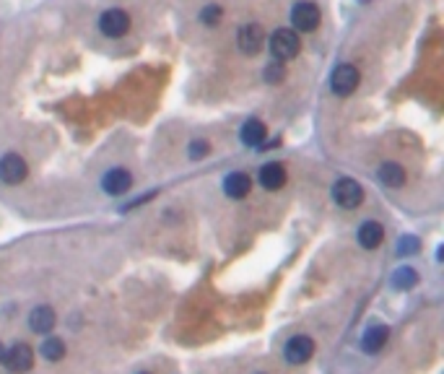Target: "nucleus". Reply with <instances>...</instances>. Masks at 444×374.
I'll use <instances>...</instances> for the list:
<instances>
[{"label":"nucleus","mask_w":444,"mask_h":374,"mask_svg":"<svg viewBox=\"0 0 444 374\" xmlns=\"http://www.w3.org/2000/svg\"><path fill=\"white\" fill-rule=\"evenodd\" d=\"M268 47H270V55L273 60L278 63H286V60H294L299 55L301 50V42H299V34L294 32V29H278L270 34L268 39Z\"/></svg>","instance_id":"nucleus-1"},{"label":"nucleus","mask_w":444,"mask_h":374,"mask_svg":"<svg viewBox=\"0 0 444 374\" xmlns=\"http://www.w3.org/2000/svg\"><path fill=\"white\" fill-rule=\"evenodd\" d=\"M333 200L341 205V208H346V211H353V208H359V205L364 203V187H361L356 179L341 177L333 185Z\"/></svg>","instance_id":"nucleus-2"},{"label":"nucleus","mask_w":444,"mask_h":374,"mask_svg":"<svg viewBox=\"0 0 444 374\" xmlns=\"http://www.w3.org/2000/svg\"><path fill=\"white\" fill-rule=\"evenodd\" d=\"M320 21H322V13H320V8L312 0H301V3H296L291 8V24L299 32H315Z\"/></svg>","instance_id":"nucleus-3"},{"label":"nucleus","mask_w":444,"mask_h":374,"mask_svg":"<svg viewBox=\"0 0 444 374\" xmlns=\"http://www.w3.org/2000/svg\"><path fill=\"white\" fill-rule=\"evenodd\" d=\"M99 29L110 39H120L130 32V16L122 8H110L99 16Z\"/></svg>","instance_id":"nucleus-4"},{"label":"nucleus","mask_w":444,"mask_h":374,"mask_svg":"<svg viewBox=\"0 0 444 374\" xmlns=\"http://www.w3.org/2000/svg\"><path fill=\"white\" fill-rule=\"evenodd\" d=\"M356 86H359V70L348 65V63H343L338 68L333 70V76H330V89L333 94L338 96H351V94L356 91Z\"/></svg>","instance_id":"nucleus-5"},{"label":"nucleus","mask_w":444,"mask_h":374,"mask_svg":"<svg viewBox=\"0 0 444 374\" xmlns=\"http://www.w3.org/2000/svg\"><path fill=\"white\" fill-rule=\"evenodd\" d=\"M3 361H6V366H8L13 374H24L34 366V349H32L29 343H16V346H11V349L6 351Z\"/></svg>","instance_id":"nucleus-6"},{"label":"nucleus","mask_w":444,"mask_h":374,"mask_svg":"<svg viewBox=\"0 0 444 374\" xmlns=\"http://www.w3.org/2000/svg\"><path fill=\"white\" fill-rule=\"evenodd\" d=\"M283 356H286L289 364H307L309 359L315 356V340L309 338V335H294L286 343Z\"/></svg>","instance_id":"nucleus-7"},{"label":"nucleus","mask_w":444,"mask_h":374,"mask_svg":"<svg viewBox=\"0 0 444 374\" xmlns=\"http://www.w3.org/2000/svg\"><path fill=\"white\" fill-rule=\"evenodd\" d=\"M26 174H29V167H26V162L18 153H6L0 159V179L6 185H21L26 179Z\"/></svg>","instance_id":"nucleus-8"},{"label":"nucleus","mask_w":444,"mask_h":374,"mask_svg":"<svg viewBox=\"0 0 444 374\" xmlns=\"http://www.w3.org/2000/svg\"><path fill=\"white\" fill-rule=\"evenodd\" d=\"M237 44H240V50L244 52V55H257V52L263 50L265 44V32L260 24H244L240 29V37H237Z\"/></svg>","instance_id":"nucleus-9"},{"label":"nucleus","mask_w":444,"mask_h":374,"mask_svg":"<svg viewBox=\"0 0 444 374\" xmlns=\"http://www.w3.org/2000/svg\"><path fill=\"white\" fill-rule=\"evenodd\" d=\"M102 187L107 195H125L133 187V174L128 169H110L102 177Z\"/></svg>","instance_id":"nucleus-10"},{"label":"nucleus","mask_w":444,"mask_h":374,"mask_svg":"<svg viewBox=\"0 0 444 374\" xmlns=\"http://www.w3.org/2000/svg\"><path fill=\"white\" fill-rule=\"evenodd\" d=\"M387 338H390V328L387 325H369L364 335H361V349L367 354H377V351H382Z\"/></svg>","instance_id":"nucleus-11"},{"label":"nucleus","mask_w":444,"mask_h":374,"mask_svg":"<svg viewBox=\"0 0 444 374\" xmlns=\"http://www.w3.org/2000/svg\"><path fill=\"white\" fill-rule=\"evenodd\" d=\"M55 323H58L55 309H52V307H47V304L37 307L34 312L29 315V328H32L34 333H39V335H47V333H52Z\"/></svg>","instance_id":"nucleus-12"},{"label":"nucleus","mask_w":444,"mask_h":374,"mask_svg":"<svg viewBox=\"0 0 444 374\" xmlns=\"http://www.w3.org/2000/svg\"><path fill=\"white\" fill-rule=\"evenodd\" d=\"M257 179H260V185H263L265 190H270V193H273V190H281V187L286 185V167L275 162L265 164Z\"/></svg>","instance_id":"nucleus-13"},{"label":"nucleus","mask_w":444,"mask_h":374,"mask_svg":"<svg viewBox=\"0 0 444 374\" xmlns=\"http://www.w3.org/2000/svg\"><path fill=\"white\" fill-rule=\"evenodd\" d=\"M249 190H252V179H249L244 172H231V174H226V179H223V193L229 198H234V200L244 198Z\"/></svg>","instance_id":"nucleus-14"},{"label":"nucleus","mask_w":444,"mask_h":374,"mask_svg":"<svg viewBox=\"0 0 444 374\" xmlns=\"http://www.w3.org/2000/svg\"><path fill=\"white\" fill-rule=\"evenodd\" d=\"M359 245L364 247V250H377V247L382 245V239H384V229H382V224H377V221H367V224H361L359 226Z\"/></svg>","instance_id":"nucleus-15"},{"label":"nucleus","mask_w":444,"mask_h":374,"mask_svg":"<svg viewBox=\"0 0 444 374\" xmlns=\"http://www.w3.org/2000/svg\"><path fill=\"white\" fill-rule=\"evenodd\" d=\"M240 138L244 146L257 148V146H263V141H265V125L260 122V120H247V122L242 125Z\"/></svg>","instance_id":"nucleus-16"},{"label":"nucleus","mask_w":444,"mask_h":374,"mask_svg":"<svg viewBox=\"0 0 444 374\" xmlns=\"http://www.w3.org/2000/svg\"><path fill=\"white\" fill-rule=\"evenodd\" d=\"M379 179H382V185H387V187H403V182H405V172H403L400 164L384 162L382 167H379Z\"/></svg>","instance_id":"nucleus-17"},{"label":"nucleus","mask_w":444,"mask_h":374,"mask_svg":"<svg viewBox=\"0 0 444 374\" xmlns=\"http://www.w3.org/2000/svg\"><path fill=\"white\" fill-rule=\"evenodd\" d=\"M42 356L47 359V361H60L65 354H68V349H65V343H63L60 338H55V335H50V338H44L42 343Z\"/></svg>","instance_id":"nucleus-18"},{"label":"nucleus","mask_w":444,"mask_h":374,"mask_svg":"<svg viewBox=\"0 0 444 374\" xmlns=\"http://www.w3.org/2000/svg\"><path fill=\"white\" fill-rule=\"evenodd\" d=\"M419 283V273L413 271V268H398L393 276V286L395 289H400V291H408L413 289Z\"/></svg>","instance_id":"nucleus-19"},{"label":"nucleus","mask_w":444,"mask_h":374,"mask_svg":"<svg viewBox=\"0 0 444 374\" xmlns=\"http://www.w3.org/2000/svg\"><path fill=\"white\" fill-rule=\"evenodd\" d=\"M218 18H221V8H218L216 3L205 6V8L200 11V21H203L205 26H216V24H218Z\"/></svg>","instance_id":"nucleus-20"},{"label":"nucleus","mask_w":444,"mask_h":374,"mask_svg":"<svg viewBox=\"0 0 444 374\" xmlns=\"http://www.w3.org/2000/svg\"><path fill=\"white\" fill-rule=\"evenodd\" d=\"M283 76H286V70H283V63H278V60L265 68V81L268 84H278V81H283Z\"/></svg>","instance_id":"nucleus-21"},{"label":"nucleus","mask_w":444,"mask_h":374,"mask_svg":"<svg viewBox=\"0 0 444 374\" xmlns=\"http://www.w3.org/2000/svg\"><path fill=\"white\" fill-rule=\"evenodd\" d=\"M416 250H419V237L405 234V237L398 239V252H400V255H413Z\"/></svg>","instance_id":"nucleus-22"},{"label":"nucleus","mask_w":444,"mask_h":374,"mask_svg":"<svg viewBox=\"0 0 444 374\" xmlns=\"http://www.w3.org/2000/svg\"><path fill=\"white\" fill-rule=\"evenodd\" d=\"M208 151H211V146L205 143V141H192V143H190V156H192V159H203Z\"/></svg>","instance_id":"nucleus-23"},{"label":"nucleus","mask_w":444,"mask_h":374,"mask_svg":"<svg viewBox=\"0 0 444 374\" xmlns=\"http://www.w3.org/2000/svg\"><path fill=\"white\" fill-rule=\"evenodd\" d=\"M3 356H6V349H3V346H0V361H3Z\"/></svg>","instance_id":"nucleus-24"},{"label":"nucleus","mask_w":444,"mask_h":374,"mask_svg":"<svg viewBox=\"0 0 444 374\" xmlns=\"http://www.w3.org/2000/svg\"><path fill=\"white\" fill-rule=\"evenodd\" d=\"M143 374H145V372H143Z\"/></svg>","instance_id":"nucleus-25"}]
</instances>
